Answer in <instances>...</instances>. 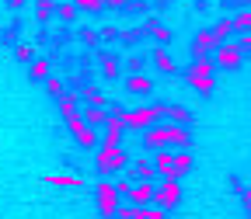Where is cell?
Wrapping results in <instances>:
<instances>
[{
    "label": "cell",
    "mask_w": 251,
    "mask_h": 219,
    "mask_svg": "<svg viewBox=\"0 0 251 219\" xmlns=\"http://www.w3.org/2000/svg\"><path fill=\"white\" fill-rule=\"evenodd\" d=\"M153 167H157V177L161 181H181L185 171H192V153L188 150H157Z\"/></svg>",
    "instance_id": "cell-1"
},
{
    "label": "cell",
    "mask_w": 251,
    "mask_h": 219,
    "mask_svg": "<svg viewBox=\"0 0 251 219\" xmlns=\"http://www.w3.org/2000/svg\"><path fill=\"white\" fill-rule=\"evenodd\" d=\"M94 167H98L101 177L126 174V167H129V153H126V146H101L98 156H94Z\"/></svg>",
    "instance_id": "cell-2"
},
{
    "label": "cell",
    "mask_w": 251,
    "mask_h": 219,
    "mask_svg": "<svg viewBox=\"0 0 251 219\" xmlns=\"http://www.w3.org/2000/svg\"><path fill=\"white\" fill-rule=\"evenodd\" d=\"M94 198H98V212H101V219H119L122 195H119L115 181H98V184H94Z\"/></svg>",
    "instance_id": "cell-3"
},
{
    "label": "cell",
    "mask_w": 251,
    "mask_h": 219,
    "mask_svg": "<svg viewBox=\"0 0 251 219\" xmlns=\"http://www.w3.org/2000/svg\"><path fill=\"white\" fill-rule=\"evenodd\" d=\"M213 70H216V63H213V59H196L192 66L185 70V77H188V84H192L199 94H209V90L216 87V77H213Z\"/></svg>",
    "instance_id": "cell-4"
},
{
    "label": "cell",
    "mask_w": 251,
    "mask_h": 219,
    "mask_svg": "<svg viewBox=\"0 0 251 219\" xmlns=\"http://www.w3.org/2000/svg\"><path fill=\"white\" fill-rule=\"evenodd\" d=\"M164 111H168V105H147V108H136V111H126V129H143L147 132Z\"/></svg>",
    "instance_id": "cell-5"
},
{
    "label": "cell",
    "mask_w": 251,
    "mask_h": 219,
    "mask_svg": "<svg viewBox=\"0 0 251 219\" xmlns=\"http://www.w3.org/2000/svg\"><path fill=\"white\" fill-rule=\"evenodd\" d=\"M181 202V184L178 181H157V192H153V205L157 209H175Z\"/></svg>",
    "instance_id": "cell-6"
},
{
    "label": "cell",
    "mask_w": 251,
    "mask_h": 219,
    "mask_svg": "<svg viewBox=\"0 0 251 219\" xmlns=\"http://www.w3.org/2000/svg\"><path fill=\"white\" fill-rule=\"evenodd\" d=\"M67 125H70L74 139H77V143H80L84 150H94V146H98V132H94L91 125H87V122L80 118V111H77V115H70V118H67Z\"/></svg>",
    "instance_id": "cell-7"
},
{
    "label": "cell",
    "mask_w": 251,
    "mask_h": 219,
    "mask_svg": "<svg viewBox=\"0 0 251 219\" xmlns=\"http://www.w3.org/2000/svg\"><path fill=\"white\" fill-rule=\"evenodd\" d=\"M241 59H244V49L237 42H224L216 49V56H213V63H216V66H224V70H237Z\"/></svg>",
    "instance_id": "cell-8"
},
{
    "label": "cell",
    "mask_w": 251,
    "mask_h": 219,
    "mask_svg": "<svg viewBox=\"0 0 251 219\" xmlns=\"http://www.w3.org/2000/svg\"><path fill=\"white\" fill-rule=\"evenodd\" d=\"M216 49H220V42H216V35H213V28L196 31V39H192V52H196V59H209V56H216Z\"/></svg>",
    "instance_id": "cell-9"
},
{
    "label": "cell",
    "mask_w": 251,
    "mask_h": 219,
    "mask_svg": "<svg viewBox=\"0 0 251 219\" xmlns=\"http://www.w3.org/2000/svg\"><path fill=\"white\" fill-rule=\"evenodd\" d=\"M153 192H157V181H136L133 192H129V205L150 209V205H153Z\"/></svg>",
    "instance_id": "cell-10"
},
{
    "label": "cell",
    "mask_w": 251,
    "mask_h": 219,
    "mask_svg": "<svg viewBox=\"0 0 251 219\" xmlns=\"http://www.w3.org/2000/svg\"><path fill=\"white\" fill-rule=\"evenodd\" d=\"M122 132H126V111H112L105 125V146H122Z\"/></svg>",
    "instance_id": "cell-11"
},
{
    "label": "cell",
    "mask_w": 251,
    "mask_h": 219,
    "mask_svg": "<svg viewBox=\"0 0 251 219\" xmlns=\"http://www.w3.org/2000/svg\"><path fill=\"white\" fill-rule=\"evenodd\" d=\"M143 35H147V39H157L161 45H171L175 31H171L164 21H157V18H147V21H143Z\"/></svg>",
    "instance_id": "cell-12"
},
{
    "label": "cell",
    "mask_w": 251,
    "mask_h": 219,
    "mask_svg": "<svg viewBox=\"0 0 251 219\" xmlns=\"http://www.w3.org/2000/svg\"><path fill=\"white\" fill-rule=\"evenodd\" d=\"M94 59L101 63V77H108V80L122 77V66H119V59H115V52H108V49H94Z\"/></svg>",
    "instance_id": "cell-13"
},
{
    "label": "cell",
    "mask_w": 251,
    "mask_h": 219,
    "mask_svg": "<svg viewBox=\"0 0 251 219\" xmlns=\"http://www.w3.org/2000/svg\"><path fill=\"white\" fill-rule=\"evenodd\" d=\"M108 115H112V111L94 108V105H84V108H80V118L91 125V129H105V125H108Z\"/></svg>",
    "instance_id": "cell-14"
},
{
    "label": "cell",
    "mask_w": 251,
    "mask_h": 219,
    "mask_svg": "<svg viewBox=\"0 0 251 219\" xmlns=\"http://www.w3.org/2000/svg\"><path fill=\"white\" fill-rule=\"evenodd\" d=\"M150 56H153V63H157V66H161L164 73H178V63L171 59L168 45H157V49H150Z\"/></svg>",
    "instance_id": "cell-15"
},
{
    "label": "cell",
    "mask_w": 251,
    "mask_h": 219,
    "mask_svg": "<svg viewBox=\"0 0 251 219\" xmlns=\"http://www.w3.org/2000/svg\"><path fill=\"white\" fill-rule=\"evenodd\" d=\"M126 90H129V94H150L153 90V77H143V73L126 77Z\"/></svg>",
    "instance_id": "cell-16"
},
{
    "label": "cell",
    "mask_w": 251,
    "mask_h": 219,
    "mask_svg": "<svg viewBox=\"0 0 251 219\" xmlns=\"http://www.w3.org/2000/svg\"><path fill=\"white\" fill-rule=\"evenodd\" d=\"M28 77H31V84H46L49 80V59H35V63H28Z\"/></svg>",
    "instance_id": "cell-17"
},
{
    "label": "cell",
    "mask_w": 251,
    "mask_h": 219,
    "mask_svg": "<svg viewBox=\"0 0 251 219\" xmlns=\"http://www.w3.org/2000/svg\"><path fill=\"white\" fill-rule=\"evenodd\" d=\"M129 177H133V181H157V167H153L150 160H140V164L129 171Z\"/></svg>",
    "instance_id": "cell-18"
},
{
    "label": "cell",
    "mask_w": 251,
    "mask_h": 219,
    "mask_svg": "<svg viewBox=\"0 0 251 219\" xmlns=\"http://www.w3.org/2000/svg\"><path fill=\"white\" fill-rule=\"evenodd\" d=\"M213 35H216V42H220V45H224V42H230V35H234V18L216 21V24H213Z\"/></svg>",
    "instance_id": "cell-19"
},
{
    "label": "cell",
    "mask_w": 251,
    "mask_h": 219,
    "mask_svg": "<svg viewBox=\"0 0 251 219\" xmlns=\"http://www.w3.org/2000/svg\"><path fill=\"white\" fill-rule=\"evenodd\" d=\"M52 18H56V4H52V0H39V4H35V21L49 24Z\"/></svg>",
    "instance_id": "cell-20"
},
{
    "label": "cell",
    "mask_w": 251,
    "mask_h": 219,
    "mask_svg": "<svg viewBox=\"0 0 251 219\" xmlns=\"http://www.w3.org/2000/svg\"><path fill=\"white\" fill-rule=\"evenodd\" d=\"M56 105H59L63 118H70V115H77V105H80V98H77V94H70V90H67V94H63V98H59Z\"/></svg>",
    "instance_id": "cell-21"
},
{
    "label": "cell",
    "mask_w": 251,
    "mask_h": 219,
    "mask_svg": "<svg viewBox=\"0 0 251 219\" xmlns=\"http://www.w3.org/2000/svg\"><path fill=\"white\" fill-rule=\"evenodd\" d=\"M230 18H234V31H241V35H244V31H251V7H241V11H234Z\"/></svg>",
    "instance_id": "cell-22"
},
{
    "label": "cell",
    "mask_w": 251,
    "mask_h": 219,
    "mask_svg": "<svg viewBox=\"0 0 251 219\" xmlns=\"http://www.w3.org/2000/svg\"><path fill=\"white\" fill-rule=\"evenodd\" d=\"M80 18V11L74 7V4H56V21H67V24H74Z\"/></svg>",
    "instance_id": "cell-23"
},
{
    "label": "cell",
    "mask_w": 251,
    "mask_h": 219,
    "mask_svg": "<svg viewBox=\"0 0 251 219\" xmlns=\"http://www.w3.org/2000/svg\"><path fill=\"white\" fill-rule=\"evenodd\" d=\"M46 90H49L52 98L59 101L63 94H67V77H49V80H46Z\"/></svg>",
    "instance_id": "cell-24"
},
{
    "label": "cell",
    "mask_w": 251,
    "mask_h": 219,
    "mask_svg": "<svg viewBox=\"0 0 251 219\" xmlns=\"http://www.w3.org/2000/svg\"><path fill=\"white\" fill-rule=\"evenodd\" d=\"M175 125H188V118H192V115H188V108H181V105H168V111H164Z\"/></svg>",
    "instance_id": "cell-25"
},
{
    "label": "cell",
    "mask_w": 251,
    "mask_h": 219,
    "mask_svg": "<svg viewBox=\"0 0 251 219\" xmlns=\"http://www.w3.org/2000/svg\"><path fill=\"white\" fill-rule=\"evenodd\" d=\"M150 209H140V205H122L119 209V219H147Z\"/></svg>",
    "instance_id": "cell-26"
},
{
    "label": "cell",
    "mask_w": 251,
    "mask_h": 219,
    "mask_svg": "<svg viewBox=\"0 0 251 219\" xmlns=\"http://www.w3.org/2000/svg\"><path fill=\"white\" fill-rule=\"evenodd\" d=\"M98 39H101V31H94V28L77 31V42H84V45H98Z\"/></svg>",
    "instance_id": "cell-27"
},
{
    "label": "cell",
    "mask_w": 251,
    "mask_h": 219,
    "mask_svg": "<svg viewBox=\"0 0 251 219\" xmlns=\"http://www.w3.org/2000/svg\"><path fill=\"white\" fill-rule=\"evenodd\" d=\"M140 35H143V24H140L136 31H126V35L119 39V42H122V49H136V42H140Z\"/></svg>",
    "instance_id": "cell-28"
},
{
    "label": "cell",
    "mask_w": 251,
    "mask_h": 219,
    "mask_svg": "<svg viewBox=\"0 0 251 219\" xmlns=\"http://www.w3.org/2000/svg\"><path fill=\"white\" fill-rule=\"evenodd\" d=\"M74 7H77V11H101L105 0H74Z\"/></svg>",
    "instance_id": "cell-29"
},
{
    "label": "cell",
    "mask_w": 251,
    "mask_h": 219,
    "mask_svg": "<svg viewBox=\"0 0 251 219\" xmlns=\"http://www.w3.org/2000/svg\"><path fill=\"white\" fill-rule=\"evenodd\" d=\"M14 56L21 63H35V49H31V45H14Z\"/></svg>",
    "instance_id": "cell-30"
},
{
    "label": "cell",
    "mask_w": 251,
    "mask_h": 219,
    "mask_svg": "<svg viewBox=\"0 0 251 219\" xmlns=\"http://www.w3.org/2000/svg\"><path fill=\"white\" fill-rule=\"evenodd\" d=\"M227 188H230V192H241V195L248 192V188H244V177H237V174H234V177H227Z\"/></svg>",
    "instance_id": "cell-31"
},
{
    "label": "cell",
    "mask_w": 251,
    "mask_h": 219,
    "mask_svg": "<svg viewBox=\"0 0 251 219\" xmlns=\"http://www.w3.org/2000/svg\"><path fill=\"white\" fill-rule=\"evenodd\" d=\"M101 39L105 42H115V39H122V31L119 28H101Z\"/></svg>",
    "instance_id": "cell-32"
},
{
    "label": "cell",
    "mask_w": 251,
    "mask_h": 219,
    "mask_svg": "<svg viewBox=\"0 0 251 219\" xmlns=\"http://www.w3.org/2000/svg\"><path fill=\"white\" fill-rule=\"evenodd\" d=\"M52 184H80V177L74 174V177H67V174H59V177H49Z\"/></svg>",
    "instance_id": "cell-33"
},
{
    "label": "cell",
    "mask_w": 251,
    "mask_h": 219,
    "mask_svg": "<svg viewBox=\"0 0 251 219\" xmlns=\"http://www.w3.org/2000/svg\"><path fill=\"white\" fill-rule=\"evenodd\" d=\"M140 70H143V59H140V56H133V59H129V77H136Z\"/></svg>",
    "instance_id": "cell-34"
},
{
    "label": "cell",
    "mask_w": 251,
    "mask_h": 219,
    "mask_svg": "<svg viewBox=\"0 0 251 219\" xmlns=\"http://www.w3.org/2000/svg\"><path fill=\"white\" fill-rule=\"evenodd\" d=\"M237 45H241V49H244V52H251V31H244V35H241V39H237Z\"/></svg>",
    "instance_id": "cell-35"
},
{
    "label": "cell",
    "mask_w": 251,
    "mask_h": 219,
    "mask_svg": "<svg viewBox=\"0 0 251 219\" xmlns=\"http://www.w3.org/2000/svg\"><path fill=\"white\" fill-rule=\"evenodd\" d=\"M126 4H129V0H105V7H108V11H122Z\"/></svg>",
    "instance_id": "cell-36"
},
{
    "label": "cell",
    "mask_w": 251,
    "mask_h": 219,
    "mask_svg": "<svg viewBox=\"0 0 251 219\" xmlns=\"http://www.w3.org/2000/svg\"><path fill=\"white\" fill-rule=\"evenodd\" d=\"M147 219H168V212L157 209V205H150V216H147Z\"/></svg>",
    "instance_id": "cell-37"
},
{
    "label": "cell",
    "mask_w": 251,
    "mask_h": 219,
    "mask_svg": "<svg viewBox=\"0 0 251 219\" xmlns=\"http://www.w3.org/2000/svg\"><path fill=\"white\" fill-rule=\"evenodd\" d=\"M4 4H7V11H21V7H25V0H4Z\"/></svg>",
    "instance_id": "cell-38"
},
{
    "label": "cell",
    "mask_w": 251,
    "mask_h": 219,
    "mask_svg": "<svg viewBox=\"0 0 251 219\" xmlns=\"http://www.w3.org/2000/svg\"><path fill=\"white\" fill-rule=\"evenodd\" d=\"M241 198H244V209H248V212H251V188H248V192H244V195H241Z\"/></svg>",
    "instance_id": "cell-39"
},
{
    "label": "cell",
    "mask_w": 251,
    "mask_h": 219,
    "mask_svg": "<svg viewBox=\"0 0 251 219\" xmlns=\"http://www.w3.org/2000/svg\"><path fill=\"white\" fill-rule=\"evenodd\" d=\"M248 216H251V212H248Z\"/></svg>",
    "instance_id": "cell-40"
}]
</instances>
